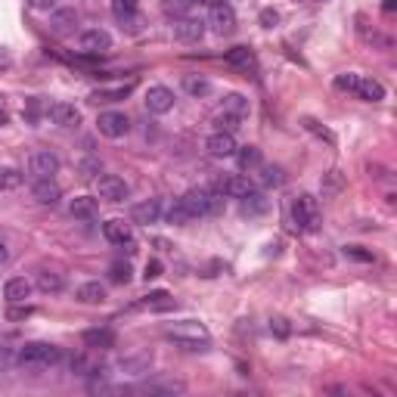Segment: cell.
<instances>
[{"instance_id": "cell-1", "label": "cell", "mask_w": 397, "mask_h": 397, "mask_svg": "<svg viewBox=\"0 0 397 397\" xmlns=\"http://www.w3.org/2000/svg\"><path fill=\"white\" fill-rule=\"evenodd\" d=\"M164 339L174 341L177 348L183 350H208L211 348V335L202 323L196 320H183V323H174L171 329H164Z\"/></svg>"}, {"instance_id": "cell-2", "label": "cell", "mask_w": 397, "mask_h": 397, "mask_svg": "<svg viewBox=\"0 0 397 397\" xmlns=\"http://www.w3.org/2000/svg\"><path fill=\"white\" fill-rule=\"evenodd\" d=\"M62 360V350L47 341H28V345L16 348V366L22 369H50Z\"/></svg>"}, {"instance_id": "cell-3", "label": "cell", "mask_w": 397, "mask_h": 397, "mask_svg": "<svg viewBox=\"0 0 397 397\" xmlns=\"http://www.w3.org/2000/svg\"><path fill=\"white\" fill-rule=\"evenodd\" d=\"M183 205H187V211L196 217H208V214H221L223 211V196L217 193V189H205V187H193L187 189L180 198Z\"/></svg>"}, {"instance_id": "cell-4", "label": "cell", "mask_w": 397, "mask_h": 397, "mask_svg": "<svg viewBox=\"0 0 397 397\" xmlns=\"http://www.w3.org/2000/svg\"><path fill=\"white\" fill-rule=\"evenodd\" d=\"M292 221H295L298 230H304V233L320 230V205H316V198L310 193H301L292 202Z\"/></svg>"}, {"instance_id": "cell-5", "label": "cell", "mask_w": 397, "mask_h": 397, "mask_svg": "<svg viewBox=\"0 0 397 397\" xmlns=\"http://www.w3.org/2000/svg\"><path fill=\"white\" fill-rule=\"evenodd\" d=\"M205 25H211V31L214 35H233L236 31V12H233V6L230 3H214L208 10V22Z\"/></svg>"}, {"instance_id": "cell-6", "label": "cell", "mask_w": 397, "mask_h": 397, "mask_svg": "<svg viewBox=\"0 0 397 397\" xmlns=\"http://www.w3.org/2000/svg\"><path fill=\"white\" fill-rule=\"evenodd\" d=\"M96 128L103 137L118 140V137H124L130 130V118L124 115V112H103V115L96 118Z\"/></svg>"}, {"instance_id": "cell-7", "label": "cell", "mask_w": 397, "mask_h": 397, "mask_svg": "<svg viewBox=\"0 0 397 397\" xmlns=\"http://www.w3.org/2000/svg\"><path fill=\"white\" fill-rule=\"evenodd\" d=\"M96 189H99V198H105V202H112V205L124 202V198L130 196V187L121 180V177H115V174H103V177H99Z\"/></svg>"}, {"instance_id": "cell-8", "label": "cell", "mask_w": 397, "mask_h": 397, "mask_svg": "<svg viewBox=\"0 0 397 397\" xmlns=\"http://www.w3.org/2000/svg\"><path fill=\"white\" fill-rule=\"evenodd\" d=\"M28 171L35 174V180H44V177H53L59 171V155L50 149H37L35 155L28 158Z\"/></svg>"}, {"instance_id": "cell-9", "label": "cell", "mask_w": 397, "mask_h": 397, "mask_svg": "<svg viewBox=\"0 0 397 397\" xmlns=\"http://www.w3.org/2000/svg\"><path fill=\"white\" fill-rule=\"evenodd\" d=\"M146 109L152 112V115H164V112L174 109V90L164 87V84H155V87L146 90Z\"/></svg>"}, {"instance_id": "cell-10", "label": "cell", "mask_w": 397, "mask_h": 397, "mask_svg": "<svg viewBox=\"0 0 397 397\" xmlns=\"http://www.w3.org/2000/svg\"><path fill=\"white\" fill-rule=\"evenodd\" d=\"M174 37L183 44H198L205 35V22L202 19H193V16H183V19H174Z\"/></svg>"}, {"instance_id": "cell-11", "label": "cell", "mask_w": 397, "mask_h": 397, "mask_svg": "<svg viewBox=\"0 0 397 397\" xmlns=\"http://www.w3.org/2000/svg\"><path fill=\"white\" fill-rule=\"evenodd\" d=\"M214 189H217V193H221V196H227V198H246V196H248L255 187H251V180H248V177L227 174V177H221V180L214 183Z\"/></svg>"}, {"instance_id": "cell-12", "label": "cell", "mask_w": 397, "mask_h": 397, "mask_svg": "<svg viewBox=\"0 0 397 397\" xmlns=\"http://www.w3.org/2000/svg\"><path fill=\"white\" fill-rule=\"evenodd\" d=\"M81 50L87 53V56H99V53L112 50V35L103 28H87L81 35Z\"/></svg>"}, {"instance_id": "cell-13", "label": "cell", "mask_w": 397, "mask_h": 397, "mask_svg": "<svg viewBox=\"0 0 397 397\" xmlns=\"http://www.w3.org/2000/svg\"><path fill=\"white\" fill-rule=\"evenodd\" d=\"M205 149H208L214 158H230L239 146H236V140H233L230 130H214V134L205 140Z\"/></svg>"}, {"instance_id": "cell-14", "label": "cell", "mask_w": 397, "mask_h": 397, "mask_svg": "<svg viewBox=\"0 0 397 397\" xmlns=\"http://www.w3.org/2000/svg\"><path fill=\"white\" fill-rule=\"evenodd\" d=\"M103 236L112 242V246H128L130 239H134V230H130V223H124L121 217H112V221L103 223Z\"/></svg>"}, {"instance_id": "cell-15", "label": "cell", "mask_w": 397, "mask_h": 397, "mask_svg": "<svg viewBox=\"0 0 397 397\" xmlns=\"http://www.w3.org/2000/svg\"><path fill=\"white\" fill-rule=\"evenodd\" d=\"M158 217H162V202H158V198H146V202H137L134 208H130V221L143 223V227L158 223Z\"/></svg>"}, {"instance_id": "cell-16", "label": "cell", "mask_w": 397, "mask_h": 397, "mask_svg": "<svg viewBox=\"0 0 397 397\" xmlns=\"http://www.w3.org/2000/svg\"><path fill=\"white\" fill-rule=\"evenodd\" d=\"M47 115L53 118V124H59V128H78V124H81V112H78L71 103H53L47 109Z\"/></svg>"}, {"instance_id": "cell-17", "label": "cell", "mask_w": 397, "mask_h": 397, "mask_svg": "<svg viewBox=\"0 0 397 397\" xmlns=\"http://www.w3.org/2000/svg\"><path fill=\"white\" fill-rule=\"evenodd\" d=\"M31 196H35L37 205H56L59 198H62V189H59V183L53 180V177H44V180H35Z\"/></svg>"}, {"instance_id": "cell-18", "label": "cell", "mask_w": 397, "mask_h": 397, "mask_svg": "<svg viewBox=\"0 0 397 397\" xmlns=\"http://www.w3.org/2000/svg\"><path fill=\"white\" fill-rule=\"evenodd\" d=\"M75 25H78V12L75 10L50 12V31L53 35H69V31H75Z\"/></svg>"}, {"instance_id": "cell-19", "label": "cell", "mask_w": 397, "mask_h": 397, "mask_svg": "<svg viewBox=\"0 0 397 397\" xmlns=\"http://www.w3.org/2000/svg\"><path fill=\"white\" fill-rule=\"evenodd\" d=\"M354 96L366 99V103H379V99H385V87H382L379 81H373V78H357V87H354Z\"/></svg>"}, {"instance_id": "cell-20", "label": "cell", "mask_w": 397, "mask_h": 397, "mask_svg": "<svg viewBox=\"0 0 397 397\" xmlns=\"http://www.w3.org/2000/svg\"><path fill=\"white\" fill-rule=\"evenodd\" d=\"M112 16L128 28H137V0H112Z\"/></svg>"}, {"instance_id": "cell-21", "label": "cell", "mask_w": 397, "mask_h": 397, "mask_svg": "<svg viewBox=\"0 0 397 397\" xmlns=\"http://www.w3.org/2000/svg\"><path fill=\"white\" fill-rule=\"evenodd\" d=\"M31 295V282L25 280V276H16V280H10L3 286V298L10 304H19V301H25V298Z\"/></svg>"}, {"instance_id": "cell-22", "label": "cell", "mask_w": 397, "mask_h": 397, "mask_svg": "<svg viewBox=\"0 0 397 397\" xmlns=\"http://www.w3.org/2000/svg\"><path fill=\"white\" fill-rule=\"evenodd\" d=\"M96 208H99V205H96L94 196H78V198H71V202H69V214L71 217H81V221L94 217Z\"/></svg>"}, {"instance_id": "cell-23", "label": "cell", "mask_w": 397, "mask_h": 397, "mask_svg": "<svg viewBox=\"0 0 397 397\" xmlns=\"http://www.w3.org/2000/svg\"><path fill=\"white\" fill-rule=\"evenodd\" d=\"M35 286L41 289L44 295H56V292H62V276L56 273V270H41V273H37V280H35Z\"/></svg>"}, {"instance_id": "cell-24", "label": "cell", "mask_w": 397, "mask_h": 397, "mask_svg": "<svg viewBox=\"0 0 397 397\" xmlns=\"http://www.w3.org/2000/svg\"><path fill=\"white\" fill-rule=\"evenodd\" d=\"M78 301L81 304H103L105 301V286L103 282H84L81 289H78Z\"/></svg>"}, {"instance_id": "cell-25", "label": "cell", "mask_w": 397, "mask_h": 397, "mask_svg": "<svg viewBox=\"0 0 397 397\" xmlns=\"http://www.w3.org/2000/svg\"><path fill=\"white\" fill-rule=\"evenodd\" d=\"M84 345H90V348H115V332H112V329H87V332H84Z\"/></svg>"}, {"instance_id": "cell-26", "label": "cell", "mask_w": 397, "mask_h": 397, "mask_svg": "<svg viewBox=\"0 0 397 397\" xmlns=\"http://www.w3.org/2000/svg\"><path fill=\"white\" fill-rule=\"evenodd\" d=\"M134 90V81L121 84V87H112V90H96V94H90V103H118V99H124Z\"/></svg>"}, {"instance_id": "cell-27", "label": "cell", "mask_w": 397, "mask_h": 397, "mask_svg": "<svg viewBox=\"0 0 397 397\" xmlns=\"http://www.w3.org/2000/svg\"><path fill=\"white\" fill-rule=\"evenodd\" d=\"M183 90L189 96H208L211 94V81L202 75H183Z\"/></svg>"}, {"instance_id": "cell-28", "label": "cell", "mask_w": 397, "mask_h": 397, "mask_svg": "<svg viewBox=\"0 0 397 397\" xmlns=\"http://www.w3.org/2000/svg\"><path fill=\"white\" fill-rule=\"evenodd\" d=\"M233 155H236V164H239L242 171H251V168L261 164V149L257 146H242V149H236Z\"/></svg>"}, {"instance_id": "cell-29", "label": "cell", "mask_w": 397, "mask_h": 397, "mask_svg": "<svg viewBox=\"0 0 397 397\" xmlns=\"http://www.w3.org/2000/svg\"><path fill=\"white\" fill-rule=\"evenodd\" d=\"M193 3L196 0H162V12L168 19H183V16H189Z\"/></svg>"}, {"instance_id": "cell-30", "label": "cell", "mask_w": 397, "mask_h": 397, "mask_svg": "<svg viewBox=\"0 0 397 397\" xmlns=\"http://www.w3.org/2000/svg\"><path fill=\"white\" fill-rule=\"evenodd\" d=\"M248 99L242 96V94H230L227 99H223V112H230V115H236V118H246L248 115Z\"/></svg>"}, {"instance_id": "cell-31", "label": "cell", "mask_w": 397, "mask_h": 397, "mask_svg": "<svg viewBox=\"0 0 397 397\" xmlns=\"http://www.w3.org/2000/svg\"><path fill=\"white\" fill-rule=\"evenodd\" d=\"M109 280L118 282V286H128L134 280V270H130L128 261H115V264H109Z\"/></svg>"}, {"instance_id": "cell-32", "label": "cell", "mask_w": 397, "mask_h": 397, "mask_svg": "<svg viewBox=\"0 0 397 397\" xmlns=\"http://www.w3.org/2000/svg\"><path fill=\"white\" fill-rule=\"evenodd\" d=\"M261 183L264 187H282L286 183V171L280 164H264L261 168Z\"/></svg>"}, {"instance_id": "cell-33", "label": "cell", "mask_w": 397, "mask_h": 397, "mask_svg": "<svg viewBox=\"0 0 397 397\" xmlns=\"http://www.w3.org/2000/svg\"><path fill=\"white\" fill-rule=\"evenodd\" d=\"M227 62L239 65V69H251V65H255V53L248 47H233V50H227Z\"/></svg>"}, {"instance_id": "cell-34", "label": "cell", "mask_w": 397, "mask_h": 397, "mask_svg": "<svg viewBox=\"0 0 397 397\" xmlns=\"http://www.w3.org/2000/svg\"><path fill=\"white\" fill-rule=\"evenodd\" d=\"M168 223H174V227H183V223H189L193 221V214H189L187 211V205L180 202V198H177V202H171V208H168Z\"/></svg>"}, {"instance_id": "cell-35", "label": "cell", "mask_w": 397, "mask_h": 397, "mask_svg": "<svg viewBox=\"0 0 397 397\" xmlns=\"http://www.w3.org/2000/svg\"><path fill=\"white\" fill-rule=\"evenodd\" d=\"M140 307H149V310H171L174 307V298L168 292H152L146 295V301H140Z\"/></svg>"}, {"instance_id": "cell-36", "label": "cell", "mask_w": 397, "mask_h": 397, "mask_svg": "<svg viewBox=\"0 0 397 397\" xmlns=\"http://www.w3.org/2000/svg\"><path fill=\"white\" fill-rule=\"evenodd\" d=\"M267 198H264L261 193H255V189H251V193L242 198V211H246V214H264V211H267Z\"/></svg>"}, {"instance_id": "cell-37", "label": "cell", "mask_w": 397, "mask_h": 397, "mask_svg": "<svg viewBox=\"0 0 397 397\" xmlns=\"http://www.w3.org/2000/svg\"><path fill=\"white\" fill-rule=\"evenodd\" d=\"M19 187H22V171L0 168V189H19Z\"/></svg>"}, {"instance_id": "cell-38", "label": "cell", "mask_w": 397, "mask_h": 397, "mask_svg": "<svg viewBox=\"0 0 397 397\" xmlns=\"http://www.w3.org/2000/svg\"><path fill=\"white\" fill-rule=\"evenodd\" d=\"M341 187H345V177H341V171H329L326 183H323V196H335Z\"/></svg>"}, {"instance_id": "cell-39", "label": "cell", "mask_w": 397, "mask_h": 397, "mask_svg": "<svg viewBox=\"0 0 397 397\" xmlns=\"http://www.w3.org/2000/svg\"><path fill=\"white\" fill-rule=\"evenodd\" d=\"M22 118H25L28 124H37V118H41V99L31 96L28 103H25V109H22Z\"/></svg>"}, {"instance_id": "cell-40", "label": "cell", "mask_w": 397, "mask_h": 397, "mask_svg": "<svg viewBox=\"0 0 397 397\" xmlns=\"http://www.w3.org/2000/svg\"><path fill=\"white\" fill-rule=\"evenodd\" d=\"M146 391L149 394H177V391H183V382H155V385H146Z\"/></svg>"}, {"instance_id": "cell-41", "label": "cell", "mask_w": 397, "mask_h": 397, "mask_svg": "<svg viewBox=\"0 0 397 397\" xmlns=\"http://www.w3.org/2000/svg\"><path fill=\"white\" fill-rule=\"evenodd\" d=\"M35 314V307H28L25 301H19V304H12L10 310H6V320H25V316H31Z\"/></svg>"}, {"instance_id": "cell-42", "label": "cell", "mask_w": 397, "mask_h": 397, "mask_svg": "<svg viewBox=\"0 0 397 397\" xmlns=\"http://www.w3.org/2000/svg\"><path fill=\"white\" fill-rule=\"evenodd\" d=\"M270 332H273L276 339H289V332H292V329H289L286 316H273V320H270Z\"/></svg>"}, {"instance_id": "cell-43", "label": "cell", "mask_w": 397, "mask_h": 397, "mask_svg": "<svg viewBox=\"0 0 397 397\" xmlns=\"http://www.w3.org/2000/svg\"><path fill=\"white\" fill-rule=\"evenodd\" d=\"M357 78H360V75H354V71H348V75H339V78H335V90H345V94H354Z\"/></svg>"}, {"instance_id": "cell-44", "label": "cell", "mask_w": 397, "mask_h": 397, "mask_svg": "<svg viewBox=\"0 0 397 397\" xmlns=\"http://www.w3.org/2000/svg\"><path fill=\"white\" fill-rule=\"evenodd\" d=\"M239 121L242 118L230 115V112H221V115H217V130H230V134H233V130L239 128Z\"/></svg>"}, {"instance_id": "cell-45", "label": "cell", "mask_w": 397, "mask_h": 397, "mask_svg": "<svg viewBox=\"0 0 397 397\" xmlns=\"http://www.w3.org/2000/svg\"><path fill=\"white\" fill-rule=\"evenodd\" d=\"M16 366V348H6L0 345V373H6V369Z\"/></svg>"}, {"instance_id": "cell-46", "label": "cell", "mask_w": 397, "mask_h": 397, "mask_svg": "<svg viewBox=\"0 0 397 397\" xmlns=\"http://www.w3.org/2000/svg\"><path fill=\"white\" fill-rule=\"evenodd\" d=\"M304 128H307V130H314V134H316V137H323V140H326V143H335V134H332V130L320 128V124H316L314 118H307V121H304Z\"/></svg>"}, {"instance_id": "cell-47", "label": "cell", "mask_w": 397, "mask_h": 397, "mask_svg": "<svg viewBox=\"0 0 397 397\" xmlns=\"http://www.w3.org/2000/svg\"><path fill=\"white\" fill-rule=\"evenodd\" d=\"M345 255L354 257V261H366V264L373 261V255H369V251H363L360 246H345Z\"/></svg>"}, {"instance_id": "cell-48", "label": "cell", "mask_w": 397, "mask_h": 397, "mask_svg": "<svg viewBox=\"0 0 397 397\" xmlns=\"http://www.w3.org/2000/svg\"><path fill=\"white\" fill-rule=\"evenodd\" d=\"M99 171H103V164H99L96 158H87V162L81 164V177H96Z\"/></svg>"}, {"instance_id": "cell-49", "label": "cell", "mask_w": 397, "mask_h": 397, "mask_svg": "<svg viewBox=\"0 0 397 397\" xmlns=\"http://www.w3.org/2000/svg\"><path fill=\"white\" fill-rule=\"evenodd\" d=\"M276 22H280V12L270 10V6H267V10H261V25H264V28H273Z\"/></svg>"}, {"instance_id": "cell-50", "label": "cell", "mask_w": 397, "mask_h": 397, "mask_svg": "<svg viewBox=\"0 0 397 397\" xmlns=\"http://www.w3.org/2000/svg\"><path fill=\"white\" fill-rule=\"evenodd\" d=\"M143 276H146V280H158V276H162V261H155V257H152V261H146V270H143Z\"/></svg>"}, {"instance_id": "cell-51", "label": "cell", "mask_w": 397, "mask_h": 397, "mask_svg": "<svg viewBox=\"0 0 397 397\" xmlns=\"http://www.w3.org/2000/svg\"><path fill=\"white\" fill-rule=\"evenodd\" d=\"M25 3L31 6V10H53V3H56V0H25Z\"/></svg>"}, {"instance_id": "cell-52", "label": "cell", "mask_w": 397, "mask_h": 397, "mask_svg": "<svg viewBox=\"0 0 397 397\" xmlns=\"http://www.w3.org/2000/svg\"><path fill=\"white\" fill-rule=\"evenodd\" d=\"M6 118H10V109H6V99L0 96V124H6Z\"/></svg>"}, {"instance_id": "cell-53", "label": "cell", "mask_w": 397, "mask_h": 397, "mask_svg": "<svg viewBox=\"0 0 397 397\" xmlns=\"http://www.w3.org/2000/svg\"><path fill=\"white\" fill-rule=\"evenodd\" d=\"M10 261V248H6V242H0V264Z\"/></svg>"}, {"instance_id": "cell-54", "label": "cell", "mask_w": 397, "mask_h": 397, "mask_svg": "<svg viewBox=\"0 0 397 397\" xmlns=\"http://www.w3.org/2000/svg\"><path fill=\"white\" fill-rule=\"evenodd\" d=\"M394 6H397L394 0H385V3H382V10H385V12H394Z\"/></svg>"}, {"instance_id": "cell-55", "label": "cell", "mask_w": 397, "mask_h": 397, "mask_svg": "<svg viewBox=\"0 0 397 397\" xmlns=\"http://www.w3.org/2000/svg\"><path fill=\"white\" fill-rule=\"evenodd\" d=\"M198 3H208V6H214V3H227V0H198Z\"/></svg>"}, {"instance_id": "cell-56", "label": "cell", "mask_w": 397, "mask_h": 397, "mask_svg": "<svg viewBox=\"0 0 397 397\" xmlns=\"http://www.w3.org/2000/svg\"><path fill=\"white\" fill-rule=\"evenodd\" d=\"M310 3H316V0H310Z\"/></svg>"}]
</instances>
